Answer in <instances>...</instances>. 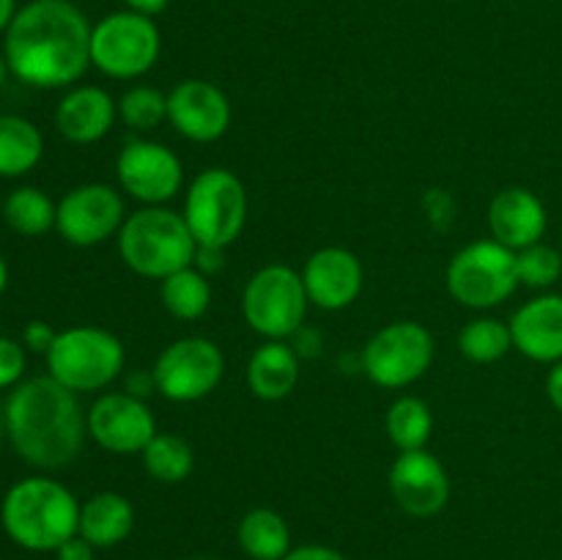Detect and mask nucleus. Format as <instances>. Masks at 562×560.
<instances>
[{
    "instance_id": "obj_25",
    "label": "nucleus",
    "mask_w": 562,
    "mask_h": 560,
    "mask_svg": "<svg viewBox=\"0 0 562 560\" xmlns=\"http://www.w3.org/2000/svg\"><path fill=\"white\" fill-rule=\"evenodd\" d=\"M148 475L159 483H181L195 470V450L181 434H154L140 453Z\"/></svg>"
},
{
    "instance_id": "obj_14",
    "label": "nucleus",
    "mask_w": 562,
    "mask_h": 560,
    "mask_svg": "<svg viewBox=\"0 0 562 560\" xmlns=\"http://www.w3.org/2000/svg\"><path fill=\"white\" fill-rule=\"evenodd\" d=\"M88 437L108 453H143L157 434V421L146 401L130 393L99 395L86 412Z\"/></svg>"
},
{
    "instance_id": "obj_47",
    "label": "nucleus",
    "mask_w": 562,
    "mask_h": 560,
    "mask_svg": "<svg viewBox=\"0 0 562 560\" xmlns=\"http://www.w3.org/2000/svg\"><path fill=\"white\" fill-rule=\"evenodd\" d=\"M0 214H3V212H0Z\"/></svg>"
},
{
    "instance_id": "obj_37",
    "label": "nucleus",
    "mask_w": 562,
    "mask_h": 560,
    "mask_svg": "<svg viewBox=\"0 0 562 560\" xmlns=\"http://www.w3.org/2000/svg\"><path fill=\"white\" fill-rule=\"evenodd\" d=\"M124 393L135 395V399L140 401H146L148 395L157 393V379H154V371H143V368L130 371V377L124 379Z\"/></svg>"
},
{
    "instance_id": "obj_1",
    "label": "nucleus",
    "mask_w": 562,
    "mask_h": 560,
    "mask_svg": "<svg viewBox=\"0 0 562 560\" xmlns=\"http://www.w3.org/2000/svg\"><path fill=\"white\" fill-rule=\"evenodd\" d=\"M91 22L71 0H31L3 38L9 71L31 88H66L91 66Z\"/></svg>"
},
{
    "instance_id": "obj_34",
    "label": "nucleus",
    "mask_w": 562,
    "mask_h": 560,
    "mask_svg": "<svg viewBox=\"0 0 562 560\" xmlns=\"http://www.w3.org/2000/svg\"><path fill=\"white\" fill-rule=\"evenodd\" d=\"M55 338H58V333H55L47 322H42V318H33V322H27L25 329H22V346L36 351V355H47L49 346L55 344Z\"/></svg>"
},
{
    "instance_id": "obj_45",
    "label": "nucleus",
    "mask_w": 562,
    "mask_h": 560,
    "mask_svg": "<svg viewBox=\"0 0 562 560\" xmlns=\"http://www.w3.org/2000/svg\"><path fill=\"white\" fill-rule=\"evenodd\" d=\"M5 434V417H3V406H0V439H3Z\"/></svg>"
},
{
    "instance_id": "obj_19",
    "label": "nucleus",
    "mask_w": 562,
    "mask_h": 560,
    "mask_svg": "<svg viewBox=\"0 0 562 560\" xmlns=\"http://www.w3.org/2000/svg\"><path fill=\"white\" fill-rule=\"evenodd\" d=\"M514 349L536 362L562 360V294H541L525 302L508 322Z\"/></svg>"
},
{
    "instance_id": "obj_44",
    "label": "nucleus",
    "mask_w": 562,
    "mask_h": 560,
    "mask_svg": "<svg viewBox=\"0 0 562 560\" xmlns=\"http://www.w3.org/2000/svg\"><path fill=\"white\" fill-rule=\"evenodd\" d=\"M11 71H9V64H5V55L0 53V88H3V82H5V77H9Z\"/></svg>"
},
{
    "instance_id": "obj_3",
    "label": "nucleus",
    "mask_w": 562,
    "mask_h": 560,
    "mask_svg": "<svg viewBox=\"0 0 562 560\" xmlns=\"http://www.w3.org/2000/svg\"><path fill=\"white\" fill-rule=\"evenodd\" d=\"M0 525L5 536L31 552H55L77 536L80 503L55 478L33 475L16 481L0 503Z\"/></svg>"
},
{
    "instance_id": "obj_27",
    "label": "nucleus",
    "mask_w": 562,
    "mask_h": 560,
    "mask_svg": "<svg viewBox=\"0 0 562 560\" xmlns=\"http://www.w3.org/2000/svg\"><path fill=\"white\" fill-rule=\"evenodd\" d=\"M159 296L170 316L181 318V322H195L212 305V283L195 267H184L162 280Z\"/></svg>"
},
{
    "instance_id": "obj_9",
    "label": "nucleus",
    "mask_w": 562,
    "mask_h": 560,
    "mask_svg": "<svg viewBox=\"0 0 562 560\" xmlns=\"http://www.w3.org/2000/svg\"><path fill=\"white\" fill-rule=\"evenodd\" d=\"M307 302L302 272L285 264H267L247 280L241 313L252 333L267 340H289L305 324Z\"/></svg>"
},
{
    "instance_id": "obj_46",
    "label": "nucleus",
    "mask_w": 562,
    "mask_h": 560,
    "mask_svg": "<svg viewBox=\"0 0 562 560\" xmlns=\"http://www.w3.org/2000/svg\"><path fill=\"white\" fill-rule=\"evenodd\" d=\"M198 560H212V558H198Z\"/></svg>"
},
{
    "instance_id": "obj_38",
    "label": "nucleus",
    "mask_w": 562,
    "mask_h": 560,
    "mask_svg": "<svg viewBox=\"0 0 562 560\" xmlns=\"http://www.w3.org/2000/svg\"><path fill=\"white\" fill-rule=\"evenodd\" d=\"M283 560H346V555L333 547H324V544H302V547H291Z\"/></svg>"
},
{
    "instance_id": "obj_7",
    "label": "nucleus",
    "mask_w": 562,
    "mask_h": 560,
    "mask_svg": "<svg viewBox=\"0 0 562 560\" xmlns=\"http://www.w3.org/2000/svg\"><path fill=\"white\" fill-rule=\"evenodd\" d=\"M519 289L516 253L494 239H477L461 247L448 264V291L472 311L503 305Z\"/></svg>"
},
{
    "instance_id": "obj_13",
    "label": "nucleus",
    "mask_w": 562,
    "mask_h": 560,
    "mask_svg": "<svg viewBox=\"0 0 562 560\" xmlns=\"http://www.w3.org/2000/svg\"><path fill=\"white\" fill-rule=\"evenodd\" d=\"M124 198L110 184H80L58 201L55 228L69 245L93 247L102 245L124 225Z\"/></svg>"
},
{
    "instance_id": "obj_8",
    "label": "nucleus",
    "mask_w": 562,
    "mask_h": 560,
    "mask_svg": "<svg viewBox=\"0 0 562 560\" xmlns=\"http://www.w3.org/2000/svg\"><path fill=\"white\" fill-rule=\"evenodd\" d=\"M162 36L154 16L113 11L91 27V66L113 80H135L157 64Z\"/></svg>"
},
{
    "instance_id": "obj_29",
    "label": "nucleus",
    "mask_w": 562,
    "mask_h": 560,
    "mask_svg": "<svg viewBox=\"0 0 562 560\" xmlns=\"http://www.w3.org/2000/svg\"><path fill=\"white\" fill-rule=\"evenodd\" d=\"M459 349L467 360L477 362V366H488V362L503 360V357L514 349L510 327L492 316L472 318V322H467L464 329L459 333Z\"/></svg>"
},
{
    "instance_id": "obj_23",
    "label": "nucleus",
    "mask_w": 562,
    "mask_h": 560,
    "mask_svg": "<svg viewBox=\"0 0 562 560\" xmlns=\"http://www.w3.org/2000/svg\"><path fill=\"white\" fill-rule=\"evenodd\" d=\"M44 154V137L22 115H0V179L31 173Z\"/></svg>"
},
{
    "instance_id": "obj_32",
    "label": "nucleus",
    "mask_w": 562,
    "mask_h": 560,
    "mask_svg": "<svg viewBox=\"0 0 562 560\" xmlns=\"http://www.w3.org/2000/svg\"><path fill=\"white\" fill-rule=\"evenodd\" d=\"M423 212H426L428 223L439 234H448L456 223V201L448 190L442 187H434L423 195Z\"/></svg>"
},
{
    "instance_id": "obj_36",
    "label": "nucleus",
    "mask_w": 562,
    "mask_h": 560,
    "mask_svg": "<svg viewBox=\"0 0 562 560\" xmlns=\"http://www.w3.org/2000/svg\"><path fill=\"white\" fill-rule=\"evenodd\" d=\"M291 346H294V351L300 355V360L302 357H305V360H313V357L322 355V346H324L322 333L302 324V327L291 335Z\"/></svg>"
},
{
    "instance_id": "obj_40",
    "label": "nucleus",
    "mask_w": 562,
    "mask_h": 560,
    "mask_svg": "<svg viewBox=\"0 0 562 560\" xmlns=\"http://www.w3.org/2000/svg\"><path fill=\"white\" fill-rule=\"evenodd\" d=\"M547 395H549V401H552L554 410L562 412V360L554 362L552 371H549Z\"/></svg>"
},
{
    "instance_id": "obj_2",
    "label": "nucleus",
    "mask_w": 562,
    "mask_h": 560,
    "mask_svg": "<svg viewBox=\"0 0 562 560\" xmlns=\"http://www.w3.org/2000/svg\"><path fill=\"white\" fill-rule=\"evenodd\" d=\"M11 448L31 467L60 470L80 456L88 421L75 390L53 377H33L16 384L3 404Z\"/></svg>"
},
{
    "instance_id": "obj_15",
    "label": "nucleus",
    "mask_w": 562,
    "mask_h": 560,
    "mask_svg": "<svg viewBox=\"0 0 562 560\" xmlns=\"http://www.w3.org/2000/svg\"><path fill=\"white\" fill-rule=\"evenodd\" d=\"M390 494L404 514L431 519L450 500V481L442 461L423 450H401L390 467Z\"/></svg>"
},
{
    "instance_id": "obj_16",
    "label": "nucleus",
    "mask_w": 562,
    "mask_h": 560,
    "mask_svg": "<svg viewBox=\"0 0 562 560\" xmlns=\"http://www.w3.org/2000/svg\"><path fill=\"white\" fill-rule=\"evenodd\" d=\"M231 102L209 80H181L168 93V121L192 143H212L228 132Z\"/></svg>"
},
{
    "instance_id": "obj_39",
    "label": "nucleus",
    "mask_w": 562,
    "mask_h": 560,
    "mask_svg": "<svg viewBox=\"0 0 562 560\" xmlns=\"http://www.w3.org/2000/svg\"><path fill=\"white\" fill-rule=\"evenodd\" d=\"M93 544H88L86 538L77 533V536H71L69 541L60 544L58 549H55V560H93Z\"/></svg>"
},
{
    "instance_id": "obj_5",
    "label": "nucleus",
    "mask_w": 562,
    "mask_h": 560,
    "mask_svg": "<svg viewBox=\"0 0 562 560\" xmlns=\"http://www.w3.org/2000/svg\"><path fill=\"white\" fill-rule=\"evenodd\" d=\"M49 377L75 393H93L121 377L126 362L124 344L113 333L91 324L58 333L47 355Z\"/></svg>"
},
{
    "instance_id": "obj_42",
    "label": "nucleus",
    "mask_w": 562,
    "mask_h": 560,
    "mask_svg": "<svg viewBox=\"0 0 562 560\" xmlns=\"http://www.w3.org/2000/svg\"><path fill=\"white\" fill-rule=\"evenodd\" d=\"M16 14V3L14 0H0V33L9 31L11 20H14Z\"/></svg>"
},
{
    "instance_id": "obj_11",
    "label": "nucleus",
    "mask_w": 562,
    "mask_h": 560,
    "mask_svg": "<svg viewBox=\"0 0 562 560\" xmlns=\"http://www.w3.org/2000/svg\"><path fill=\"white\" fill-rule=\"evenodd\" d=\"M157 393L176 404H192L217 390L225 373V357L214 340L187 335L159 351L154 362Z\"/></svg>"
},
{
    "instance_id": "obj_26",
    "label": "nucleus",
    "mask_w": 562,
    "mask_h": 560,
    "mask_svg": "<svg viewBox=\"0 0 562 560\" xmlns=\"http://www.w3.org/2000/svg\"><path fill=\"white\" fill-rule=\"evenodd\" d=\"M3 220L20 236H44L55 228L58 203L38 187H20L3 203Z\"/></svg>"
},
{
    "instance_id": "obj_41",
    "label": "nucleus",
    "mask_w": 562,
    "mask_h": 560,
    "mask_svg": "<svg viewBox=\"0 0 562 560\" xmlns=\"http://www.w3.org/2000/svg\"><path fill=\"white\" fill-rule=\"evenodd\" d=\"M170 0H124V5L130 11H137V14H146V16H157L168 9Z\"/></svg>"
},
{
    "instance_id": "obj_28",
    "label": "nucleus",
    "mask_w": 562,
    "mask_h": 560,
    "mask_svg": "<svg viewBox=\"0 0 562 560\" xmlns=\"http://www.w3.org/2000/svg\"><path fill=\"white\" fill-rule=\"evenodd\" d=\"M387 437L398 450H423L431 439L434 415L431 406L417 395H404L387 410Z\"/></svg>"
},
{
    "instance_id": "obj_31",
    "label": "nucleus",
    "mask_w": 562,
    "mask_h": 560,
    "mask_svg": "<svg viewBox=\"0 0 562 560\" xmlns=\"http://www.w3.org/2000/svg\"><path fill=\"white\" fill-rule=\"evenodd\" d=\"M516 269H519V283L530 289H549L562 275V256L554 247L536 242L516 253Z\"/></svg>"
},
{
    "instance_id": "obj_6",
    "label": "nucleus",
    "mask_w": 562,
    "mask_h": 560,
    "mask_svg": "<svg viewBox=\"0 0 562 560\" xmlns=\"http://www.w3.org/2000/svg\"><path fill=\"white\" fill-rule=\"evenodd\" d=\"M184 220L198 245L231 247L247 223V190L228 168H206L184 198Z\"/></svg>"
},
{
    "instance_id": "obj_35",
    "label": "nucleus",
    "mask_w": 562,
    "mask_h": 560,
    "mask_svg": "<svg viewBox=\"0 0 562 560\" xmlns=\"http://www.w3.org/2000/svg\"><path fill=\"white\" fill-rule=\"evenodd\" d=\"M192 267H195L201 275H206V278L223 272V269H225V247L198 245L195 258H192Z\"/></svg>"
},
{
    "instance_id": "obj_30",
    "label": "nucleus",
    "mask_w": 562,
    "mask_h": 560,
    "mask_svg": "<svg viewBox=\"0 0 562 560\" xmlns=\"http://www.w3.org/2000/svg\"><path fill=\"white\" fill-rule=\"evenodd\" d=\"M119 119L135 132L157 130L168 121V97L159 88L135 86L119 99Z\"/></svg>"
},
{
    "instance_id": "obj_22",
    "label": "nucleus",
    "mask_w": 562,
    "mask_h": 560,
    "mask_svg": "<svg viewBox=\"0 0 562 560\" xmlns=\"http://www.w3.org/2000/svg\"><path fill=\"white\" fill-rule=\"evenodd\" d=\"M135 527V508L119 492H97L80 505V533L97 549L119 547Z\"/></svg>"
},
{
    "instance_id": "obj_43",
    "label": "nucleus",
    "mask_w": 562,
    "mask_h": 560,
    "mask_svg": "<svg viewBox=\"0 0 562 560\" xmlns=\"http://www.w3.org/2000/svg\"><path fill=\"white\" fill-rule=\"evenodd\" d=\"M5 285H9V267H5V258L0 256V294L5 291Z\"/></svg>"
},
{
    "instance_id": "obj_33",
    "label": "nucleus",
    "mask_w": 562,
    "mask_h": 560,
    "mask_svg": "<svg viewBox=\"0 0 562 560\" xmlns=\"http://www.w3.org/2000/svg\"><path fill=\"white\" fill-rule=\"evenodd\" d=\"M25 346L0 335V388H16L25 373Z\"/></svg>"
},
{
    "instance_id": "obj_24",
    "label": "nucleus",
    "mask_w": 562,
    "mask_h": 560,
    "mask_svg": "<svg viewBox=\"0 0 562 560\" xmlns=\"http://www.w3.org/2000/svg\"><path fill=\"white\" fill-rule=\"evenodd\" d=\"M239 547L250 560H283L291 552L289 522L272 508H252L241 516Z\"/></svg>"
},
{
    "instance_id": "obj_12",
    "label": "nucleus",
    "mask_w": 562,
    "mask_h": 560,
    "mask_svg": "<svg viewBox=\"0 0 562 560\" xmlns=\"http://www.w3.org/2000/svg\"><path fill=\"white\" fill-rule=\"evenodd\" d=\"M115 173H119L124 192L148 206L168 203L184 181V168L173 148L157 141H146V137H132L124 143L119 159H115Z\"/></svg>"
},
{
    "instance_id": "obj_4",
    "label": "nucleus",
    "mask_w": 562,
    "mask_h": 560,
    "mask_svg": "<svg viewBox=\"0 0 562 560\" xmlns=\"http://www.w3.org/2000/svg\"><path fill=\"white\" fill-rule=\"evenodd\" d=\"M198 242L184 214L168 206H146L132 212L119 231L121 261L135 275L165 280L192 267Z\"/></svg>"
},
{
    "instance_id": "obj_17",
    "label": "nucleus",
    "mask_w": 562,
    "mask_h": 560,
    "mask_svg": "<svg viewBox=\"0 0 562 560\" xmlns=\"http://www.w3.org/2000/svg\"><path fill=\"white\" fill-rule=\"evenodd\" d=\"M307 300L322 311H344L362 291V264L346 247H322L302 269Z\"/></svg>"
},
{
    "instance_id": "obj_20",
    "label": "nucleus",
    "mask_w": 562,
    "mask_h": 560,
    "mask_svg": "<svg viewBox=\"0 0 562 560\" xmlns=\"http://www.w3.org/2000/svg\"><path fill=\"white\" fill-rule=\"evenodd\" d=\"M115 115H119V104L104 88L77 86L55 108V126L69 143L88 146V143L102 141L113 130Z\"/></svg>"
},
{
    "instance_id": "obj_18",
    "label": "nucleus",
    "mask_w": 562,
    "mask_h": 560,
    "mask_svg": "<svg viewBox=\"0 0 562 560\" xmlns=\"http://www.w3.org/2000/svg\"><path fill=\"white\" fill-rule=\"evenodd\" d=\"M488 231L499 245L514 253L525 250L547 234V206L527 187H508L488 203Z\"/></svg>"
},
{
    "instance_id": "obj_21",
    "label": "nucleus",
    "mask_w": 562,
    "mask_h": 560,
    "mask_svg": "<svg viewBox=\"0 0 562 560\" xmlns=\"http://www.w3.org/2000/svg\"><path fill=\"white\" fill-rule=\"evenodd\" d=\"M300 382V355L285 340H267L247 362V384L261 401H283Z\"/></svg>"
},
{
    "instance_id": "obj_10",
    "label": "nucleus",
    "mask_w": 562,
    "mask_h": 560,
    "mask_svg": "<svg viewBox=\"0 0 562 560\" xmlns=\"http://www.w3.org/2000/svg\"><path fill=\"white\" fill-rule=\"evenodd\" d=\"M434 362V335L417 322H393L366 344L360 368L373 384L401 390L415 384Z\"/></svg>"
}]
</instances>
